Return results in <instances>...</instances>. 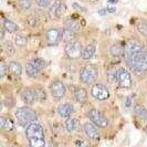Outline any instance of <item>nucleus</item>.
I'll list each match as a JSON object with an SVG mask.
<instances>
[{
    "instance_id": "obj_1",
    "label": "nucleus",
    "mask_w": 147,
    "mask_h": 147,
    "mask_svg": "<svg viewBox=\"0 0 147 147\" xmlns=\"http://www.w3.org/2000/svg\"><path fill=\"white\" fill-rule=\"evenodd\" d=\"M26 136L29 140L30 146L43 147L45 145L44 132L42 126L36 122H32L26 127Z\"/></svg>"
},
{
    "instance_id": "obj_2",
    "label": "nucleus",
    "mask_w": 147,
    "mask_h": 147,
    "mask_svg": "<svg viewBox=\"0 0 147 147\" xmlns=\"http://www.w3.org/2000/svg\"><path fill=\"white\" fill-rule=\"evenodd\" d=\"M126 62L136 73H144L147 71V49L143 48L140 52L129 58H126Z\"/></svg>"
},
{
    "instance_id": "obj_3",
    "label": "nucleus",
    "mask_w": 147,
    "mask_h": 147,
    "mask_svg": "<svg viewBox=\"0 0 147 147\" xmlns=\"http://www.w3.org/2000/svg\"><path fill=\"white\" fill-rule=\"evenodd\" d=\"M15 115L18 119V122L21 125H28V124L32 123V122H36L38 119L37 113L28 106H22V107L17 109Z\"/></svg>"
},
{
    "instance_id": "obj_4",
    "label": "nucleus",
    "mask_w": 147,
    "mask_h": 147,
    "mask_svg": "<svg viewBox=\"0 0 147 147\" xmlns=\"http://www.w3.org/2000/svg\"><path fill=\"white\" fill-rule=\"evenodd\" d=\"M98 76V69L95 64L84 65L80 71V80L84 84H92Z\"/></svg>"
},
{
    "instance_id": "obj_5",
    "label": "nucleus",
    "mask_w": 147,
    "mask_h": 147,
    "mask_svg": "<svg viewBox=\"0 0 147 147\" xmlns=\"http://www.w3.org/2000/svg\"><path fill=\"white\" fill-rule=\"evenodd\" d=\"M45 66V62L44 60L40 59V58H36V59L30 60L29 62L26 65V72L29 75L30 78H36L38 74L40 73Z\"/></svg>"
},
{
    "instance_id": "obj_6",
    "label": "nucleus",
    "mask_w": 147,
    "mask_h": 147,
    "mask_svg": "<svg viewBox=\"0 0 147 147\" xmlns=\"http://www.w3.org/2000/svg\"><path fill=\"white\" fill-rule=\"evenodd\" d=\"M65 54L67 55V58L72 60H76L79 58H82V52H83V49H82V45L79 41H71V42H67L65 45Z\"/></svg>"
},
{
    "instance_id": "obj_7",
    "label": "nucleus",
    "mask_w": 147,
    "mask_h": 147,
    "mask_svg": "<svg viewBox=\"0 0 147 147\" xmlns=\"http://www.w3.org/2000/svg\"><path fill=\"white\" fill-rule=\"evenodd\" d=\"M117 83L118 85L123 88H132L133 85L132 75L124 67H121V69L117 70Z\"/></svg>"
},
{
    "instance_id": "obj_8",
    "label": "nucleus",
    "mask_w": 147,
    "mask_h": 147,
    "mask_svg": "<svg viewBox=\"0 0 147 147\" xmlns=\"http://www.w3.org/2000/svg\"><path fill=\"white\" fill-rule=\"evenodd\" d=\"M91 94L94 98L98 100V101H105L110 97V92H109L107 88L101 83H96L92 86Z\"/></svg>"
},
{
    "instance_id": "obj_9",
    "label": "nucleus",
    "mask_w": 147,
    "mask_h": 147,
    "mask_svg": "<svg viewBox=\"0 0 147 147\" xmlns=\"http://www.w3.org/2000/svg\"><path fill=\"white\" fill-rule=\"evenodd\" d=\"M64 12H65V6L61 0H55L49 9V16L52 19H59L64 15Z\"/></svg>"
},
{
    "instance_id": "obj_10",
    "label": "nucleus",
    "mask_w": 147,
    "mask_h": 147,
    "mask_svg": "<svg viewBox=\"0 0 147 147\" xmlns=\"http://www.w3.org/2000/svg\"><path fill=\"white\" fill-rule=\"evenodd\" d=\"M88 117L98 127H106L107 124H109L107 118L105 117L100 111L95 110V109H92V110L88 112Z\"/></svg>"
},
{
    "instance_id": "obj_11",
    "label": "nucleus",
    "mask_w": 147,
    "mask_h": 147,
    "mask_svg": "<svg viewBox=\"0 0 147 147\" xmlns=\"http://www.w3.org/2000/svg\"><path fill=\"white\" fill-rule=\"evenodd\" d=\"M142 49H143V45L140 41L133 39V40H129L126 42L125 47H124V54L126 58H129L134 54H136L137 52H140Z\"/></svg>"
},
{
    "instance_id": "obj_12",
    "label": "nucleus",
    "mask_w": 147,
    "mask_h": 147,
    "mask_svg": "<svg viewBox=\"0 0 147 147\" xmlns=\"http://www.w3.org/2000/svg\"><path fill=\"white\" fill-rule=\"evenodd\" d=\"M50 91H51V94L54 98L60 100L62 98L63 96L65 95V86L64 84L61 81H53L50 84Z\"/></svg>"
},
{
    "instance_id": "obj_13",
    "label": "nucleus",
    "mask_w": 147,
    "mask_h": 147,
    "mask_svg": "<svg viewBox=\"0 0 147 147\" xmlns=\"http://www.w3.org/2000/svg\"><path fill=\"white\" fill-rule=\"evenodd\" d=\"M83 131L85 133V135L88 136V138L93 140H98L100 137H101V134H100V131L97 129V126L92 122V123H85L83 125Z\"/></svg>"
},
{
    "instance_id": "obj_14",
    "label": "nucleus",
    "mask_w": 147,
    "mask_h": 147,
    "mask_svg": "<svg viewBox=\"0 0 147 147\" xmlns=\"http://www.w3.org/2000/svg\"><path fill=\"white\" fill-rule=\"evenodd\" d=\"M21 100L26 104H33L38 100L36 90L24 88L21 92Z\"/></svg>"
},
{
    "instance_id": "obj_15",
    "label": "nucleus",
    "mask_w": 147,
    "mask_h": 147,
    "mask_svg": "<svg viewBox=\"0 0 147 147\" xmlns=\"http://www.w3.org/2000/svg\"><path fill=\"white\" fill-rule=\"evenodd\" d=\"M74 112V106L71 103H63L58 106V113L61 117L69 118Z\"/></svg>"
},
{
    "instance_id": "obj_16",
    "label": "nucleus",
    "mask_w": 147,
    "mask_h": 147,
    "mask_svg": "<svg viewBox=\"0 0 147 147\" xmlns=\"http://www.w3.org/2000/svg\"><path fill=\"white\" fill-rule=\"evenodd\" d=\"M45 37L50 44H57L59 43V41L61 40V31L55 28L49 29L45 33Z\"/></svg>"
},
{
    "instance_id": "obj_17",
    "label": "nucleus",
    "mask_w": 147,
    "mask_h": 147,
    "mask_svg": "<svg viewBox=\"0 0 147 147\" xmlns=\"http://www.w3.org/2000/svg\"><path fill=\"white\" fill-rule=\"evenodd\" d=\"M75 37H76V33L74 32L73 30L67 28V27H65L64 29L61 31V40H62L63 42H65V43L75 40Z\"/></svg>"
},
{
    "instance_id": "obj_18",
    "label": "nucleus",
    "mask_w": 147,
    "mask_h": 147,
    "mask_svg": "<svg viewBox=\"0 0 147 147\" xmlns=\"http://www.w3.org/2000/svg\"><path fill=\"white\" fill-rule=\"evenodd\" d=\"M8 69H9V72L15 75V76H20L22 73V66L19 62L17 61H11L8 65Z\"/></svg>"
},
{
    "instance_id": "obj_19",
    "label": "nucleus",
    "mask_w": 147,
    "mask_h": 147,
    "mask_svg": "<svg viewBox=\"0 0 147 147\" xmlns=\"http://www.w3.org/2000/svg\"><path fill=\"white\" fill-rule=\"evenodd\" d=\"M80 127V122L76 118H69L65 122V128L69 133H73L75 131H78Z\"/></svg>"
},
{
    "instance_id": "obj_20",
    "label": "nucleus",
    "mask_w": 147,
    "mask_h": 147,
    "mask_svg": "<svg viewBox=\"0 0 147 147\" xmlns=\"http://www.w3.org/2000/svg\"><path fill=\"white\" fill-rule=\"evenodd\" d=\"M88 92L84 90L83 88H78L75 91V100L79 102V103H86L88 102Z\"/></svg>"
},
{
    "instance_id": "obj_21",
    "label": "nucleus",
    "mask_w": 147,
    "mask_h": 147,
    "mask_svg": "<svg viewBox=\"0 0 147 147\" xmlns=\"http://www.w3.org/2000/svg\"><path fill=\"white\" fill-rule=\"evenodd\" d=\"M95 51H96L95 45H93V44H88V45L83 49V52H82V59L90 60L94 54H95Z\"/></svg>"
},
{
    "instance_id": "obj_22",
    "label": "nucleus",
    "mask_w": 147,
    "mask_h": 147,
    "mask_svg": "<svg viewBox=\"0 0 147 147\" xmlns=\"http://www.w3.org/2000/svg\"><path fill=\"white\" fill-rule=\"evenodd\" d=\"M123 53H124V48L119 43H114L113 45H111L110 54L113 58H119L122 57Z\"/></svg>"
},
{
    "instance_id": "obj_23",
    "label": "nucleus",
    "mask_w": 147,
    "mask_h": 147,
    "mask_svg": "<svg viewBox=\"0 0 147 147\" xmlns=\"http://www.w3.org/2000/svg\"><path fill=\"white\" fill-rule=\"evenodd\" d=\"M0 126H1V128L3 131H12L13 127H15V124L10 118L2 116L0 118Z\"/></svg>"
},
{
    "instance_id": "obj_24",
    "label": "nucleus",
    "mask_w": 147,
    "mask_h": 147,
    "mask_svg": "<svg viewBox=\"0 0 147 147\" xmlns=\"http://www.w3.org/2000/svg\"><path fill=\"white\" fill-rule=\"evenodd\" d=\"M65 27L70 28L71 30H73L75 33L81 31V24H80V22L78 21V20H75V19H69L65 23Z\"/></svg>"
},
{
    "instance_id": "obj_25",
    "label": "nucleus",
    "mask_w": 147,
    "mask_h": 147,
    "mask_svg": "<svg viewBox=\"0 0 147 147\" xmlns=\"http://www.w3.org/2000/svg\"><path fill=\"white\" fill-rule=\"evenodd\" d=\"M3 28H5V30H6L7 32H10V33H13V32H17V31H18V26H17V23H15V22L11 21V20H8V19H6V20L3 21Z\"/></svg>"
},
{
    "instance_id": "obj_26",
    "label": "nucleus",
    "mask_w": 147,
    "mask_h": 147,
    "mask_svg": "<svg viewBox=\"0 0 147 147\" xmlns=\"http://www.w3.org/2000/svg\"><path fill=\"white\" fill-rule=\"evenodd\" d=\"M135 114L140 118H147V110L142 105H136L134 109Z\"/></svg>"
},
{
    "instance_id": "obj_27",
    "label": "nucleus",
    "mask_w": 147,
    "mask_h": 147,
    "mask_svg": "<svg viewBox=\"0 0 147 147\" xmlns=\"http://www.w3.org/2000/svg\"><path fill=\"white\" fill-rule=\"evenodd\" d=\"M136 28L140 34H143L144 37H147V21H145V20L140 21L136 24Z\"/></svg>"
},
{
    "instance_id": "obj_28",
    "label": "nucleus",
    "mask_w": 147,
    "mask_h": 147,
    "mask_svg": "<svg viewBox=\"0 0 147 147\" xmlns=\"http://www.w3.org/2000/svg\"><path fill=\"white\" fill-rule=\"evenodd\" d=\"M15 42L18 47H24V45L27 44V42H28V40H27V38L23 37V36L17 34L15 38Z\"/></svg>"
},
{
    "instance_id": "obj_29",
    "label": "nucleus",
    "mask_w": 147,
    "mask_h": 147,
    "mask_svg": "<svg viewBox=\"0 0 147 147\" xmlns=\"http://www.w3.org/2000/svg\"><path fill=\"white\" fill-rule=\"evenodd\" d=\"M51 2L52 0H36V3L41 8H45L51 6Z\"/></svg>"
},
{
    "instance_id": "obj_30",
    "label": "nucleus",
    "mask_w": 147,
    "mask_h": 147,
    "mask_svg": "<svg viewBox=\"0 0 147 147\" xmlns=\"http://www.w3.org/2000/svg\"><path fill=\"white\" fill-rule=\"evenodd\" d=\"M19 5H20V7L22 9H24V10H28L31 8V1L30 0H20V2H19Z\"/></svg>"
},
{
    "instance_id": "obj_31",
    "label": "nucleus",
    "mask_w": 147,
    "mask_h": 147,
    "mask_svg": "<svg viewBox=\"0 0 147 147\" xmlns=\"http://www.w3.org/2000/svg\"><path fill=\"white\" fill-rule=\"evenodd\" d=\"M36 93H37L38 100L42 101L43 98H45V93H44L43 90H41V88H36Z\"/></svg>"
},
{
    "instance_id": "obj_32",
    "label": "nucleus",
    "mask_w": 147,
    "mask_h": 147,
    "mask_svg": "<svg viewBox=\"0 0 147 147\" xmlns=\"http://www.w3.org/2000/svg\"><path fill=\"white\" fill-rule=\"evenodd\" d=\"M1 78H3L5 76V74H6V70H9L8 69V66L5 64V63H1Z\"/></svg>"
},
{
    "instance_id": "obj_33",
    "label": "nucleus",
    "mask_w": 147,
    "mask_h": 147,
    "mask_svg": "<svg viewBox=\"0 0 147 147\" xmlns=\"http://www.w3.org/2000/svg\"><path fill=\"white\" fill-rule=\"evenodd\" d=\"M107 11H109V12H114V11H115V8L109 7V8H107Z\"/></svg>"
},
{
    "instance_id": "obj_34",
    "label": "nucleus",
    "mask_w": 147,
    "mask_h": 147,
    "mask_svg": "<svg viewBox=\"0 0 147 147\" xmlns=\"http://www.w3.org/2000/svg\"><path fill=\"white\" fill-rule=\"evenodd\" d=\"M109 2H110V3H116L117 0H109Z\"/></svg>"
}]
</instances>
